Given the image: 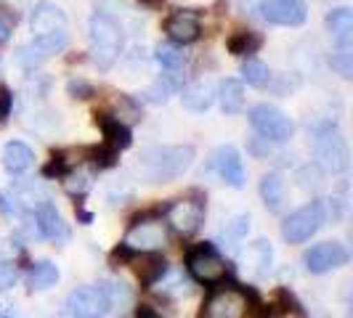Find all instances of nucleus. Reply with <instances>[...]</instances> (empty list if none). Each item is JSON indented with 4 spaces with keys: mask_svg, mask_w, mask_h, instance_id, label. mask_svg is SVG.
<instances>
[{
    "mask_svg": "<svg viewBox=\"0 0 353 318\" xmlns=\"http://www.w3.org/2000/svg\"><path fill=\"white\" fill-rule=\"evenodd\" d=\"M0 72H3V59H0Z\"/></svg>",
    "mask_w": 353,
    "mask_h": 318,
    "instance_id": "obj_45",
    "label": "nucleus"
},
{
    "mask_svg": "<svg viewBox=\"0 0 353 318\" xmlns=\"http://www.w3.org/2000/svg\"><path fill=\"white\" fill-rule=\"evenodd\" d=\"M250 125L268 143H287L295 136V123L284 114L279 106L271 104L252 106L250 109Z\"/></svg>",
    "mask_w": 353,
    "mask_h": 318,
    "instance_id": "obj_8",
    "label": "nucleus"
},
{
    "mask_svg": "<svg viewBox=\"0 0 353 318\" xmlns=\"http://www.w3.org/2000/svg\"><path fill=\"white\" fill-rule=\"evenodd\" d=\"M93 123H96V127H101L104 143H109L112 149L123 151V149H128L133 143V133H130V127L120 117H112L106 112H93Z\"/></svg>",
    "mask_w": 353,
    "mask_h": 318,
    "instance_id": "obj_19",
    "label": "nucleus"
},
{
    "mask_svg": "<svg viewBox=\"0 0 353 318\" xmlns=\"http://www.w3.org/2000/svg\"><path fill=\"white\" fill-rule=\"evenodd\" d=\"M77 218H80V223H83V226H90V223H93V215L85 212L83 207H77Z\"/></svg>",
    "mask_w": 353,
    "mask_h": 318,
    "instance_id": "obj_42",
    "label": "nucleus"
},
{
    "mask_svg": "<svg viewBox=\"0 0 353 318\" xmlns=\"http://www.w3.org/2000/svg\"><path fill=\"white\" fill-rule=\"evenodd\" d=\"M17 284V265L6 257H0V292L11 289Z\"/></svg>",
    "mask_w": 353,
    "mask_h": 318,
    "instance_id": "obj_38",
    "label": "nucleus"
},
{
    "mask_svg": "<svg viewBox=\"0 0 353 318\" xmlns=\"http://www.w3.org/2000/svg\"><path fill=\"white\" fill-rule=\"evenodd\" d=\"M32 218H35V229L37 233L43 236V239H48L53 244H67L70 242V226L64 223V218H61V212L56 210V204H53L51 199H46L43 204H37L35 210H32Z\"/></svg>",
    "mask_w": 353,
    "mask_h": 318,
    "instance_id": "obj_16",
    "label": "nucleus"
},
{
    "mask_svg": "<svg viewBox=\"0 0 353 318\" xmlns=\"http://www.w3.org/2000/svg\"><path fill=\"white\" fill-rule=\"evenodd\" d=\"M162 30L168 32V37L176 43V45H189L199 40L202 35V21H199V14L192 11V8H181V11H173L170 17L165 19Z\"/></svg>",
    "mask_w": 353,
    "mask_h": 318,
    "instance_id": "obj_17",
    "label": "nucleus"
},
{
    "mask_svg": "<svg viewBox=\"0 0 353 318\" xmlns=\"http://www.w3.org/2000/svg\"><path fill=\"white\" fill-rule=\"evenodd\" d=\"M70 151H53L51 159H48V165L43 167V178H53V180H61L64 176H70L72 170L77 167V162L74 159H67Z\"/></svg>",
    "mask_w": 353,
    "mask_h": 318,
    "instance_id": "obj_32",
    "label": "nucleus"
},
{
    "mask_svg": "<svg viewBox=\"0 0 353 318\" xmlns=\"http://www.w3.org/2000/svg\"><path fill=\"white\" fill-rule=\"evenodd\" d=\"M56 282H59V268H56L53 260H37V263L30 265V273H27L30 289L43 292V289L56 286Z\"/></svg>",
    "mask_w": 353,
    "mask_h": 318,
    "instance_id": "obj_27",
    "label": "nucleus"
},
{
    "mask_svg": "<svg viewBox=\"0 0 353 318\" xmlns=\"http://www.w3.org/2000/svg\"><path fill=\"white\" fill-rule=\"evenodd\" d=\"M14 21H17V17L11 19L8 14H3V11H0V45H6V43L11 40V32H14Z\"/></svg>",
    "mask_w": 353,
    "mask_h": 318,
    "instance_id": "obj_40",
    "label": "nucleus"
},
{
    "mask_svg": "<svg viewBox=\"0 0 353 318\" xmlns=\"http://www.w3.org/2000/svg\"><path fill=\"white\" fill-rule=\"evenodd\" d=\"M30 27L37 35H51V32H64L67 30V17L64 11L51 3V0H43L32 8V17H30Z\"/></svg>",
    "mask_w": 353,
    "mask_h": 318,
    "instance_id": "obj_18",
    "label": "nucleus"
},
{
    "mask_svg": "<svg viewBox=\"0 0 353 318\" xmlns=\"http://www.w3.org/2000/svg\"><path fill=\"white\" fill-rule=\"evenodd\" d=\"M332 67L340 77L351 80L353 77V43H335V51L330 56Z\"/></svg>",
    "mask_w": 353,
    "mask_h": 318,
    "instance_id": "obj_34",
    "label": "nucleus"
},
{
    "mask_svg": "<svg viewBox=\"0 0 353 318\" xmlns=\"http://www.w3.org/2000/svg\"><path fill=\"white\" fill-rule=\"evenodd\" d=\"M123 265L133 268V273L141 282V286H157L159 279L168 273V260L157 252H139V249L128 247Z\"/></svg>",
    "mask_w": 353,
    "mask_h": 318,
    "instance_id": "obj_15",
    "label": "nucleus"
},
{
    "mask_svg": "<svg viewBox=\"0 0 353 318\" xmlns=\"http://www.w3.org/2000/svg\"><path fill=\"white\" fill-rule=\"evenodd\" d=\"M242 77H245V83L252 85V88H268L271 80H274L271 70L265 64H261V61H252V59L242 64Z\"/></svg>",
    "mask_w": 353,
    "mask_h": 318,
    "instance_id": "obj_33",
    "label": "nucleus"
},
{
    "mask_svg": "<svg viewBox=\"0 0 353 318\" xmlns=\"http://www.w3.org/2000/svg\"><path fill=\"white\" fill-rule=\"evenodd\" d=\"M67 93H70L72 98H90L93 96V85L85 83V80H80V77H74L67 83Z\"/></svg>",
    "mask_w": 353,
    "mask_h": 318,
    "instance_id": "obj_39",
    "label": "nucleus"
},
{
    "mask_svg": "<svg viewBox=\"0 0 353 318\" xmlns=\"http://www.w3.org/2000/svg\"><path fill=\"white\" fill-rule=\"evenodd\" d=\"M348 260H351V252L343 247L340 242H321V244H314L303 255L305 271L314 273V276H324L330 271H337Z\"/></svg>",
    "mask_w": 353,
    "mask_h": 318,
    "instance_id": "obj_12",
    "label": "nucleus"
},
{
    "mask_svg": "<svg viewBox=\"0 0 353 318\" xmlns=\"http://www.w3.org/2000/svg\"><path fill=\"white\" fill-rule=\"evenodd\" d=\"M298 183H301V189H319L321 186V167L319 165H305L298 173Z\"/></svg>",
    "mask_w": 353,
    "mask_h": 318,
    "instance_id": "obj_37",
    "label": "nucleus"
},
{
    "mask_svg": "<svg viewBox=\"0 0 353 318\" xmlns=\"http://www.w3.org/2000/svg\"><path fill=\"white\" fill-rule=\"evenodd\" d=\"M6 123V114H3V112H0V125Z\"/></svg>",
    "mask_w": 353,
    "mask_h": 318,
    "instance_id": "obj_44",
    "label": "nucleus"
},
{
    "mask_svg": "<svg viewBox=\"0 0 353 318\" xmlns=\"http://www.w3.org/2000/svg\"><path fill=\"white\" fill-rule=\"evenodd\" d=\"M327 30L335 43H353V14L351 8H335L327 14Z\"/></svg>",
    "mask_w": 353,
    "mask_h": 318,
    "instance_id": "obj_26",
    "label": "nucleus"
},
{
    "mask_svg": "<svg viewBox=\"0 0 353 318\" xmlns=\"http://www.w3.org/2000/svg\"><path fill=\"white\" fill-rule=\"evenodd\" d=\"M261 45H263V37L258 35V32H252V30H239V32H234L229 37V51L234 56H242V59L258 53Z\"/></svg>",
    "mask_w": 353,
    "mask_h": 318,
    "instance_id": "obj_29",
    "label": "nucleus"
},
{
    "mask_svg": "<svg viewBox=\"0 0 353 318\" xmlns=\"http://www.w3.org/2000/svg\"><path fill=\"white\" fill-rule=\"evenodd\" d=\"M258 191H261V199H263L265 210L268 212H282L284 202H287V180H284L282 173H265L261 178V186H258Z\"/></svg>",
    "mask_w": 353,
    "mask_h": 318,
    "instance_id": "obj_22",
    "label": "nucleus"
},
{
    "mask_svg": "<svg viewBox=\"0 0 353 318\" xmlns=\"http://www.w3.org/2000/svg\"><path fill=\"white\" fill-rule=\"evenodd\" d=\"M327 223V204L321 199H314L308 204H303L301 210L290 212L282 223V236L287 244H305L308 239H314L319 229Z\"/></svg>",
    "mask_w": 353,
    "mask_h": 318,
    "instance_id": "obj_7",
    "label": "nucleus"
},
{
    "mask_svg": "<svg viewBox=\"0 0 353 318\" xmlns=\"http://www.w3.org/2000/svg\"><path fill=\"white\" fill-rule=\"evenodd\" d=\"M250 233V215H236L226 223V229L221 231V242L223 247L229 244L231 252H239V242H245Z\"/></svg>",
    "mask_w": 353,
    "mask_h": 318,
    "instance_id": "obj_28",
    "label": "nucleus"
},
{
    "mask_svg": "<svg viewBox=\"0 0 353 318\" xmlns=\"http://www.w3.org/2000/svg\"><path fill=\"white\" fill-rule=\"evenodd\" d=\"M258 318H308V316H305L303 305L295 300V295H292V292L279 289V292H276V297H274V302H268L265 308H261Z\"/></svg>",
    "mask_w": 353,
    "mask_h": 318,
    "instance_id": "obj_23",
    "label": "nucleus"
},
{
    "mask_svg": "<svg viewBox=\"0 0 353 318\" xmlns=\"http://www.w3.org/2000/svg\"><path fill=\"white\" fill-rule=\"evenodd\" d=\"M59 318H70V316H67V313H64V316H59Z\"/></svg>",
    "mask_w": 353,
    "mask_h": 318,
    "instance_id": "obj_46",
    "label": "nucleus"
},
{
    "mask_svg": "<svg viewBox=\"0 0 353 318\" xmlns=\"http://www.w3.org/2000/svg\"><path fill=\"white\" fill-rule=\"evenodd\" d=\"M194 162L192 146H152L139 157V176L146 183H170L183 176Z\"/></svg>",
    "mask_w": 353,
    "mask_h": 318,
    "instance_id": "obj_1",
    "label": "nucleus"
},
{
    "mask_svg": "<svg viewBox=\"0 0 353 318\" xmlns=\"http://www.w3.org/2000/svg\"><path fill=\"white\" fill-rule=\"evenodd\" d=\"M125 244L130 249H139V252H157L168 244V231L162 226V220H157L154 212H143L136 215L130 231L125 236Z\"/></svg>",
    "mask_w": 353,
    "mask_h": 318,
    "instance_id": "obj_10",
    "label": "nucleus"
},
{
    "mask_svg": "<svg viewBox=\"0 0 353 318\" xmlns=\"http://www.w3.org/2000/svg\"><path fill=\"white\" fill-rule=\"evenodd\" d=\"M136 318H162V316H159L152 305H139L136 308Z\"/></svg>",
    "mask_w": 353,
    "mask_h": 318,
    "instance_id": "obj_41",
    "label": "nucleus"
},
{
    "mask_svg": "<svg viewBox=\"0 0 353 318\" xmlns=\"http://www.w3.org/2000/svg\"><path fill=\"white\" fill-rule=\"evenodd\" d=\"M159 286H162V295H168V297H181V295H189V282L178 273V271H170L168 268V273L159 279Z\"/></svg>",
    "mask_w": 353,
    "mask_h": 318,
    "instance_id": "obj_36",
    "label": "nucleus"
},
{
    "mask_svg": "<svg viewBox=\"0 0 353 318\" xmlns=\"http://www.w3.org/2000/svg\"><path fill=\"white\" fill-rule=\"evenodd\" d=\"M258 11L268 24L279 27H301L308 19V8L303 0H261Z\"/></svg>",
    "mask_w": 353,
    "mask_h": 318,
    "instance_id": "obj_14",
    "label": "nucleus"
},
{
    "mask_svg": "<svg viewBox=\"0 0 353 318\" xmlns=\"http://www.w3.org/2000/svg\"><path fill=\"white\" fill-rule=\"evenodd\" d=\"M242 260H245V268L250 271L252 279H263V276H268V271H271V265H274V249H271V242H268V239L252 242V244L245 249Z\"/></svg>",
    "mask_w": 353,
    "mask_h": 318,
    "instance_id": "obj_20",
    "label": "nucleus"
},
{
    "mask_svg": "<svg viewBox=\"0 0 353 318\" xmlns=\"http://www.w3.org/2000/svg\"><path fill=\"white\" fill-rule=\"evenodd\" d=\"M186 271H189V276L196 284L215 286V284L229 279L234 265L218 252V247L212 242H205V244H196L194 249H189V255H186Z\"/></svg>",
    "mask_w": 353,
    "mask_h": 318,
    "instance_id": "obj_5",
    "label": "nucleus"
},
{
    "mask_svg": "<svg viewBox=\"0 0 353 318\" xmlns=\"http://www.w3.org/2000/svg\"><path fill=\"white\" fill-rule=\"evenodd\" d=\"M215 98L221 101V109L226 114H239L245 109V85L234 77H226L221 83V88L215 90Z\"/></svg>",
    "mask_w": 353,
    "mask_h": 318,
    "instance_id": "obj_25",
    "label": "nucleus"
},
{
    "mask_svg": "<svg viewBox=\"0 0 353 318\" xmlns=\"http://www.w3.org/2000/svg\"><path fill=\"white\" fill-rule=\"evenodd\" d=\"M112 310V300L101 284H85L70 292L67 297V316L70 318H104Z\"/></svg>",
    "mask_w": 353,
    "mask_h": 318,
    "instance_id": "obj_9",
    "label": "nucleus"
},
{
    "mask_svg": "<svg viewBox=\"0 0 353 318\" xmlns=\"http://www.w3.org/2000/svg\"><path fill=\"white\" fill-rule=\"evenodd\" d=\"M0 318H11V316H3V313H0Z\"/></svg>",
    "mask_w": 353,
    "mask_h": 318,
    "instance_id": "obj_47",
    "label": "nucleus"
},
{
    "mask_svg": "<svg viewBox=\"0 0 353 318\" xmlns=\"http://www.w3.org/2000/svg\"><path fill=\"white\" fill-rule=\"evenodd\" d=\"M205 215H208V199L202 191H189L165 207V220L181 236H194L205 226Z\"/></svg>",
    "mask_w": 353,
    "mask_h": 318,
    "instance_id": "obj_6",
    "label": "nucleus"
},
{
    "mask_svg": "<svg viewBox=\"0 0 353 318\" xmlns=\"http://www.w3.org/2000/svg\"><path fill=\"white\" fill-rule=\"evenodd\" d=\"M141 3H146V6H159L162 0H141Z\"/></svg>",
    "mask_w": 353,
    "mask_h": 318,
    "instance_id": "obj_43",
    "label": "nucleus"
},
{
    "mask_svg": "<svg viewBox=\"0 0 353 318\" xmlns=\"http://www.w3.org/2000/svg\"><path fill=\"white\" fill-rule=\"evenodd\" d=\"M314 157L324 173H345L351 167V149L335 123H321L314 127Z\"/></svg>",
    "mask_w": 353,
    "mask_h": 318,
    "instance_id": "obj_4",
    "label": "nucleus"
},
{
    "mask_svg": "<svg viewBox=\"0 0 353 318\" xmlns=\"http://www.w3.org/2000/svg\"><path fill=\"white\" fill-rule=\"evenodd\" d=\"M212 173L221 178L226 186L231 189H245L248 186V173H245V162H242V154L236 146L231 143H223L215 149L210 162Z\"/></svg>",
    "mask_w": 353,
    "mask_h": 318,
    "instance_id": "obj_13",
    "label": "nucleus"
},
{
    "mask_svg": "<svg viewBox=\"0 0 353 318\" xmlns=\"http://www.w3.org/2000/svg\"><path fill=\"white\" fill-rule=\"evenodd\" d=\"M61 186H64V191H67L74 202H83V199L88 196L90 186H93V176H90V173H80V170L74 167L70 176L61 178Z\"/></svg>",
    "mask_w": 353,
    "mask_h": 318,
    "instance_id": "obj_31",
    "label": "nucleus"
},
{
    "mask_svg": "<svg viewBox=\"0 0 353 318\" xmlns=\"http://www.w3.org/2000/svg\"><path fill=\"white\" fill-rule=\"evenodd\" d=\"M181 101L183 106L189 109V112H208L215 101V85H212L210 80H196L192 85H186L183 93H181Z\"/></svg>",
    "mask_w": 353,
    "mask_h": 318,
    "instance_id": "obj_24",
    "label": "nucleus"
},
{
    "mask_svg": "<svg viewBox=\"0 0 353 318\" xmlns=\"http://www.w3.org/2000/svg\"><path fill=\"white\" fill-rule=\"evenodd\" d=\"M35 165V151L21 141H8L3 146V167L8 176H24Z\"/></svg>",
    "mask_w": 353,
    "mask_h": 318,
    "instance_id": "obj_21",
    "label": "nucleus"
},
{
    "mask_svg": "<svg viewBox=\"0 0 353 318\" xmlns=\"http://www.w3.org/2000/svg\"><path fill=\"white\" fill-rule=\"evenodd\" d=\"M154 59H157V64L165 72H181L183 64H186V56H183V51L178 48L176 43H159L157 51H154Z\"/></svg>",
    "mask_w": 353,
    "mask_h": 318,
    "instance_id": "obj_30",
    "label": "nucleus"
},
{
    "mask_svg": "<svg viewBox=\"0 0 353 318\" xmlns=\"http://www.w3.org/2000/svg\"><path fill=\"white\" fill-rule=\"evenodd\" d=\"M88 40H90V59H93V64L101 72H109L117 64V59H120L125 45V35L120 21L112 17V14H106V11H96L90 17V24H88Z\"/></svg>",
    "mask_w": 353,
    "mask_h": 318,
    "instance_id": "obj_3",
    "label": "nucleus"
},
{
    "mask_svg": "<svg viewBox=\"0 0 353 318\" xmlns=\"http://www.w3.org/2000/svg\"><path fill=\"white\" fill-rule=\"evenodd\" d=\"M83 154H85V159L93 165V170L114 167V165H117V157H120V151H117V149H112L109 143H104V146H90V149H85Z\"/></svg>",
    "mask_w": 353,
    "mask_h": 318,
    "instance_id": "obj_35",
    "label": "nucleus"
},
{
    "mask_svg": "<svg viewBox=\"0 0 353 318\" xmlns=\"http://www.w3.org/2000/svg\"><path fill=\"white\" fill-rule=\"evenodd\" d=\"M258 313H261V300L252 289L221 282L205 297L196 318H255Z\"/></svg>",
    "mask_w": 353,
    "mask_h": 318,
    "instance_id": "obj_2",
    "label": "nucleus"
},
{
    "mask_svg": "<svg viewBox=\"0 0 353 318\" xmlns=\"http://www.w3.org/2000/svg\"><path fill=\"white\" fill-rule=\"evenodd\" d=\"M67 43H70L67 30H64V32H51V35H37L32 43L21 45V48L17 51V64L21 67V70L35 72L40 64H46V61L51 59L53 53L64 51Z\"/></svg>",
    "mask_w": 353,
    "mask_h": 318,
    "instance_id": "obj_11",
    "label": "nucleus"
}]
</instances>
